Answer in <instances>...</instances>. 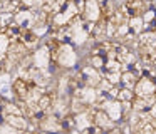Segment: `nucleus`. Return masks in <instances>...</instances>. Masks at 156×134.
Instances as JSON below:
<instances>
[{
  "mask_svg": "<svg viewBox=\"0 0 156 134\" xmlns=\"http://www.w3.org/2000/svg\"><path fill=\"white\" fill-rule=\"evenodd\" d=\"M154 27H156V20H154Z\"/></svg>",
  "mask_w": 156,
  "mask_h": 134,
  "instance_id": "obj_14",
  "label": "nucleus"
},
{
  "mask_svg": "<svg viewBox=\"0 0 156 134\" xmlns=\"http://www.w3.org/2000/svg\"><path fill=\"white\" fill-rule=\"evenodd\" d=\"M0 30H2V19H0Z\"/></svg>",
  "mask_w": 156,
  "mask_h": 134,
  "instance_id": "obj_13",
  "label": "nucleus"
},
{
  "mask_svg": "<svg viewBox=\"0 0 156 134\" xmlns=\"http://www.w3.org/2000/svg\"><path fill=\"white\" fill-rule=\"evenodd\" d=\"M34 86H35L34 80L25 79V77H19V79H15L14 82H12V90L15 92V96H17L19 99H25V97L29 96V90Z\"/></svg>",
  "mask_w": 156,
  "mask_h": 134,
  "instance_id": "obj_3",
  "label": "nucleus"
},
{
  "mask_svg": "<svg viewBox=\"0 0 156 134\" xmlns=\"http://www.w3.org/2000/svg\"><path fill=\"white\" fill-rule=\"evenodd\" d=\"M76 126H77V124H76V116H72V114H67V116L62 117V121H61V127H62V129L71 131V129H74Z\"/></svg>",
  "mask_w": 156,
  "mask_h": 134,
  "instance_id": "obj_11",
  "label": "nucleus"
},
{
  "mask_svg": "<svg viewBox=\"0 0 156 134\" xmlns=\"http://www.w3.org/2000/svg\"><path fill=\"white\" fill-rule=\"evenodd\" d=\"M102 77H104L108 82H111L112 86H116V84H119V80H121V70H104V72H102Z\"/></svg>",
  "mask_w": 156,
  "mask_h": 134,
  "instance_id": "obj_10",
  "label": "nucleus"
},
{
  "mask_svg": "<svg viewBox=\"0 0 156 134\" xmlns=\"http://www.w3.org/2000/svg\"><path fill=\"white\" fill-rule=\"evenodd\" d=\"M45 47L49 50V55H51L52 60H57L59 59V52H61V42H59L55 37H49L47 42H45Z\"/></svg>",
  "mask_w": 156,
  "mask_h": 134,
  "instance_id": "obj_7",
  "label": "nucleus"
},
{
  "mask_svg": "<svg viewBox=\"0 0 156 134\" xmlns=\"http://www.w3.org/2000/svg\"><path fill=\"white\" fill-rule=\"evenodd\" d=\"M138 77L139 76L133 69H124V70H121V80H119V84L122 87H128V89H134L136 82H138Z\"/></svg>",
  "mask_w": 156,
  "mask_h": 134,
  "instance_id": "obj_5",
  "label": "nucleus"
},
{
  "mask_svg": "<svg viewBox=\"0 0 156 134\" xmlns=\"http://www.w3.org/2000/svg\"><path fill=\"white\" fill-rule=\"evenodd\" d=\"M17 39L20 40V42L29 49V47H34L35 44H37L39 37H37V32H34V30L27 29V27H22V29H20V34H19Z\"/></svg>",
  "mask_w": 156,
  "mask_h": 134,
  "instance_id": "obj_4",
  "label": "nucleus"
},
{
  "mask_svg": "<svg viewBox=\"0 0 156 134\" xmlns=\"http://www.w3.org/2000/svg\"><path fill=\"white\" fill-rule=\"evenodd\" d=\"M148 7L149 3L146 0H126L121 5V10L128 17H136V15H143Z\"/></svg>",
  "mask_w": 156,
  "mask_h": 134,
  "instance_id": "obj_2",
  "label": "nucleus"
},
{
  "mask_svg": "<svg viewBox=\"0 0 156 134\" xmlns=\"http://www.w3.org/2000/svg\"><path fill=\"white\" fill-rule=\"evenodd\" d=\"M134 96H136V94H134V90H133V89H128V87H122L121 86V87H119V90H118L116 99L122 102V100H133V99H134Z\"/></svg>",
  "mask_w": 156,
  "mask_h": 134,
  "instance_id": "obj_9",
  "label": "nucleus"
},
{
  "mask_svg": "<svg viewBox=\"0 0 156 134\" xmlns=\"http://www.w3.org/2000/svg\"><path fill=\"white\" fill-rule=\"evenodd\" d=\"M149 112H151L153 117H156V100L151 104V107H149Z\"/></svg>",
  "mask_w": 156,
  "mask_h": 134,
  "instance_id": "obj_12",
  "label": "nucleus"
},
{
  "mask_svg": "<svg viewBox=\"0 0 156 134\" xmlns=\"http://www.w3.org/2000/svg\"><path fill=\"white\" fill-rule=\"evenodd\" d=\"M134 94L138 97H148L156 94V79L151 76H139L134 86Z\"/></svg>",
  "mask_w": 156,
  "mask_h": 134,
  "instance_id": "obj_1",
  "label": "nucleus"
},
{
  "mask_svg": "<svg viewBox=\"0 0 156 134\" xmlns=\"http://www.w3.org/2000/svg\"><path fill=\"white\" fill-rule=\"evenodd\" d=\"M128 27H129V30H131L133 34H141L143 30H144V20H143V17L141 15H136V17H129V20H128Z\"/></svg>",
  "mask_w": 156,
  "mask_h": 134,
  "instance_id": "obj_8",
  "label": "nucleus"
},
{
  "mask_svg": "<svg viewBox=\"0 0 156 134\" xmlns=\"http://www.w3.org/2000/svg\"><path fill=\"white\" fill-rule=\"evenodd\" d=\"M5 121H7L9 126L15 127V129H19V131H25L29 126V122L24 117V114H7V116H5Z\"/></svg>",
  "mask_w": 156,
  "mask_h": 134,
  "instance_id": "obj_6",
  "label": "nucleus"
}]
</instances>
